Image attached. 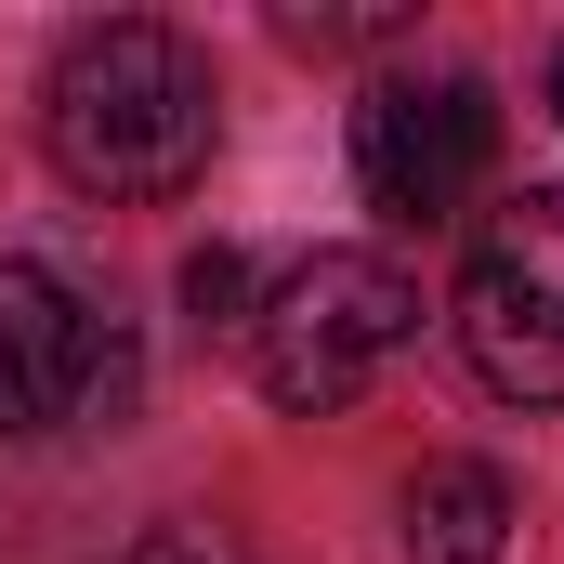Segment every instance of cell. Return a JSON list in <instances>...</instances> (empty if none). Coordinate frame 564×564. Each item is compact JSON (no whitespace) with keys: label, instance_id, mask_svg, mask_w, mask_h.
<instances>
[{"label":"cell","instance_id":"5","mask_svg":"<svg viewBox=\"0 0 564 564\" xmlns=\"http://www.w3.org/2000/svg\"><path fill=\"white\" fill-rule=\"evenodd\" d=\"M499 158V93L486 79H368L355 106V184L381 224H446Z\"/></svg>","mask_w":564,"mask_h":564},{"label":"cell","instance_id":"4","mask_svg":"<svg viewBox=\"0 0 564 564\" xmlns=\"http://www.w3.org/2000/svg\"><path fill=\"white\" fill-rule=\"evenodd\" d=\"M132 408V341L26 250H0V433L53 421H119Z\"/></svg>","mask_w":564,"mask_h":564},{"label":"cell","instance_id":"6","mask_svg":"<svg viewBox=\"0 0 564 564\" xmlns=\"http://www.w3.org/2000/svg\"><path fill=\"white\" fill-rule=\"evenodd\" d=\"M408 552L421 564H499L512 552V473L499 459H421L408 473Z\"/></svg>","mask_w":564,"mask_h":564},{"label":"cell","instance_id":"3","mask_svg":"<svg viewBox=\"0 0 564 564\" xmlns=\"http://www.w3.org/2000/svg\"><path fill=\"white\" fill-rule=\"evenodd\" d=\"M459 355L486 368V394L564 408V184H525L459 276Z\"/></svg>","mask_w":564,"mask_h":564},{"label":"cell","instance_id":"8","mask_svg":"<svg viewBox=\"0 0 564 564\" xmlns=\"http://www.w3.org/2000/svg\"><path fill=\"white\" fill-rule=\"evenodd\" d=\"M276 40H302V53H355V40H408V0H355V13H302L289 0Z\"/></svg>","mask_w":564,"mask_h":564},{"label":"cell","instance_id":"1","mask_svg":"<svg viewBox=\"0 0 564 564\" xmlns=\"http://www.w3.org/2000/svg\"><path fill=\"white\" fill-rule=\"evenodd\" d=\"M210 66L184 26L158 13H106L53 53L40 79V132H53V171L93 184V197H184L210 171Z\"/></svg>","mask_w":564,"mask_h":564},{"label":"cell","instance_id":"7","mask_svg":"<svg viewBox=\"0 0 564 564\" xmlns=\"http://www.w3.org/2000/svg\"><path fill=\"white\" fill-rule=\"evenodd\" d=\"M184 315H197L210 341H250V315H263V302H250V250H237V237L184 250Z\"/></svg>","mask_w":564,"mask_h":564},{"label":"cell","instance_id":"9","mask_svg":"<svg viewBox=\"0 0 564 564\" xmlns=\"http://www.w3.org/2000/svg\"><path fill=\"white\" fill-rule=\"evenodd\" d=\"M119 564H250V552H237L224 525H144V539H132Z\"/></svg>","mask_w":564,"mask_h":564},{"label":"cell","instance_id":"10","mask_svg":"<svg viewBox=\"0 0 564 564\" xmlns=\"http://www.w3.org/2000/svg\"><path fill=\"white\" fill-rule=\"evenodd\" d=\"M552 119H564V53H552Z\"/></svg>","mask_w":564,"mask_h":564},{"label":"cell","instance_id":"2","mask_svg":"<svg viewBox=\"0 0 564 564\" xmlns=\"http://www.w3.org/2000/svg\"><path fill=\"white\" fill-rule=\"evenodd\" d=\"M408 341H421V289H408V263H381V250H315L250 315V368H263V394L302 408V421L355 408Z\"/></svg>","mask_w":564,"mask_h":564}]
</instances>
